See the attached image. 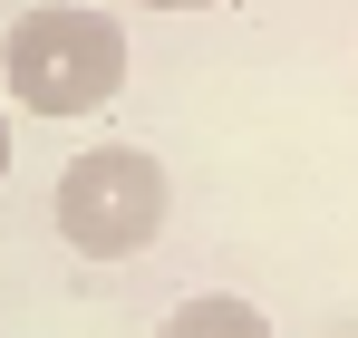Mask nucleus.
<instances>
[{"mask_svg":"<svg viewBox=\"0 0 358 338\" xmlns=\"http://www.w3.org/2000/svg\"><path fill=\"white\" fill-rule=\"evenodd\" d=\"M0 78H10V97L29 116H97V107H117V87H126V29L107 10L39 0V10L10 20Z\"/></svg>","mask_w":358,"mask_h":338,"instance_id":"nucleus-1","label":"nucleus"},{"mask_svg":"<svg viewBox=\"0 0 358 338\" xmlns=\"http://www.w3.org/2000/svg\"><path fill=\"white\" fill-rule=\"evenodd\" d=\"M49 213H59V242L78 261H136L175 213V184H165V165L145 145H87V155L59 165Z\"/></svg>","mask_w":358,"mask_h":338,"instance_id":"nucleus-2","label":"nucleus"},{"mask_svg":"<svg viewBox=\"0 0 358 338\" xmlns=\"http://www.w3.org/2000/svg\"><path fill=\"white\" fill-rule=\"evenodd\" d=\"M155 338H271V319H262L242 290H194V300L165 309V329H155Z\"/></svg>","mask_w":358,"mask_h":338,"instance_id":"nucleus-3","label":"nucleus"},{"mask_svg":"<svg viewBox=\"0 0 358 338\" xmlns=\"http://www.w3.org/2000/svg\"><path fill=\"white\" fill-rule=\"evenodd\" d=\"M10 155H20V135H10V107H0V174H10Z\"/></svg>","mask_w":358,"mask_h":338,"instance_id":"nucleus-4","label":"nucleus"},{"mask_svg":"<svg viewBox=\"0 0 358 338\" xmlns=\"http://www.w3.org/2000/svg\"><path fill=\"white\" fill-rule=\"evenodd\" d=\"M145 10H213V0H145Z\"/></svg>","mask_w":358,"mask_h":338,"instance_id":"nucleus-5","label":"nucleus"}]
</instances>
